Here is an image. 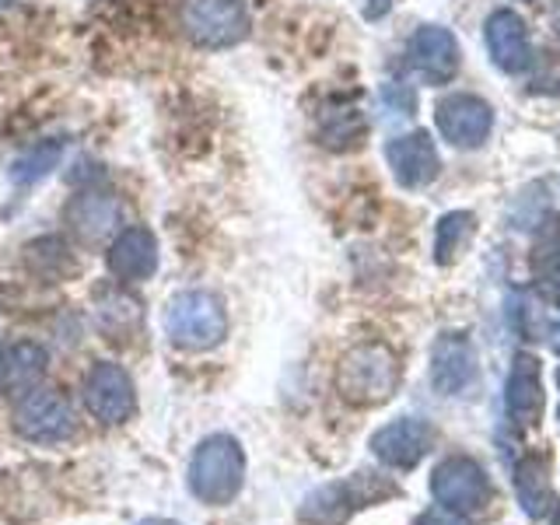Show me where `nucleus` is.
Returning a JSON list of instances; mask_svg holds the SVG:
<instances>
[{
	"label": "nucleus",
	"instance_id": "1",
	"mask_svg": "<svg viewBox=\"0 0 560 525\" xmlns=\"http://www.w3.org/2000/svg\"><path fill=\"white\" fill-rule=\"evenodd\" d=\"M332 389L354 410H372L389 402L399 389V358L389 343L361 340L337 361L332 372Z\"/></svg>",
	"mask_w": 560,
	"mask_h": 525
},
{
	"label": "nucleus",
	"instance_id": "2",
	"mask_svg": "<svg viewBox=\"0 0 560 525\" xmlns=\"http://www.w3.org/2000/svg\"><path fill=\"white\" fill-rule=\"evenodd\" d=\"M186 483L192 498L203 504H232L245 483V452L238 438L232 434H207L203 442L192 448V459L186 469Z\"/></svg>",
	"mask_w": 560,
	"mask_h": 525
},
{
	"label": "nucleus",
	"instance_id": "3",
	"mask_svg": "<svg viewBox=\"0 0 560 525\" xmlns=\"http://www.w3.org/2000/svg\"><path fill=\"white\" fill-rule=\"evenodd\" d=\"M165 337L172 347L189 350V354L221 347L228 337V308L221 294L207 288H189L175 294L165 305Z\"/></svg>",
	"mask_w": 560,
	"mask_h": 525
},
{
	"label": "nucleus",
	"instance_id": "4",
	"mask_svg": "<svg viewBox=\"0 0 560 525\" xmlns=\"http://www.w3.org/2000/svg\"><path fill=\"white\" fill-rule=\"evenodd\" d=\"M399 494L396 483L375 477V472H354L350 480H337L326 487H315L312 494L298 508L302 525H343L358 508H368L382 498Z\"/></svg>",
	"mask_w": 560,
	"mask_h": 525
},
{
	"label": "nucleus",
	"instance_id": "5",
	"mask_svg": "<svg viewBox=\"0 0 560 525\" xmlns=\"http://www.w3.org/2000/svg\"><path fill=\"white\" fill-rule=\"evenodd\" d=\"M253 18L245 0H186L183 4V35L207 52L235 49L249 39Z\"/></svg>",
	"mask_w": 560,
	"mask_h": 525
},
{
	"label": "nucleus",
	"instance_id": "6",
	"mask_svg": "<svg viewBox=\"0 0 560 525\" xmlns=\"http://www.w3.org/2000/svg\"><path fill=\"white\" fill-rule=\"evenodd\" d=\"M11 428L18 438H25V442H35V445L67 442V438L78 431L74 402H70L60 389L35 385L32 393L18 396L14 413H11Z\"/></svg>",
	"mask_w": 560,
	"mask_h": 525
},
{
	"label": "nucleus",
	"instance_id": "7",
	"mask_svg": "<svg viewBox=\"0 0 560 525\" xmlns=\"http://www.w3.org/2000/svg\"><path fill=\"white\" fill-rule=\"evenodd\" d=\"M431 494L448 512L472 515L490 504L494 487H490L487 469L477 459H469V455H448L431 472Z\"/></svg>",
	"mask_w": 560,
	"mask_h": 525
},
{
	"label": "nucleus",
	"instance_id": "8",
	"mask_svg": "<svg viewBox=\"0 0 560 525\" xmlns=\"http://www.w3.org/2000/svg\"><path fill=\"white\" fill-rule=\"evenodd\" d=\"M81 399L84 410L92 413L98 424H127L137 413V393H133V378L122 364L116 361H95L88 368V375L81 382Z\"/></svg>",
	"mask_w": 560,
	"mask_h": 525
},
{
	"label": "nucleus",
	"instance_id": "9",
	"mask_svg": "<svg viewBox=\"0 0 560 525\" xmlns=\"http://www.w3.org/2000/svg\"><path fill=\"white\" fill-rule=\"evenodd\" d=\"M63 228L78 245L113 242L122 228V200L105 189H81L63 203Z\"/></svg>",
	"mask_w": 560,
	"mask_h": 525
},
{
	"label": "nucleus",
	"instance_id": "10",
	"mask_svg": "<svg viewBox=\"0 0 560 525\" xmlns=\"http://www.w3.org/2000/svg\"><path fill=\"white\" fill-rule=\"evenodd\" d=\"M434 122H438V133H442L452 148L472 151L490 137V130H494V109H490L480 95L455 92L434 105Z\"/></svg>",
	"mask_w": 560,
	"mask_h": 525
},
{
	"label": "nucleus",
	"instance_id": "11",
	"mask_svg": "<svg viewBox=\"0 0 560 525\" xmlns=\"http://www.w3.org/2000/svg\"><path fill=\"white\" fill-rule=\"evenodd\" d=\"M407 63L424 84H448L463 67L459 39L445 25H420L407 43Z\"/></svg>",
	"mask_w": 560,
	"mask_h": 525
},
{
	"label": "nucleus",
	"instance_id": "12",
	"mask_svg": "<svg viewBox=\"0 0 560 525\" xmlns=\"http://www.w3.org/2000/svg\"><path fill=\"white\" fill-rule=\"evenodd\" d=\"M105 267L119 284H140L158 273V235L148 224H122L105 249Z\"/></svg>",
	"mask_w": 560,
	"mask_h": 525
},
{
	"label": "nucleus",
	"instance_id": "13",
	"mask_svg": "<svg viewBox=\"0 0 560 525\" xmlns=\"http://www.w3.org/2000/svg\"><path fill=\"white\" fill-rule=\"evenodd\" d=\"M385 162H389L393 179L402 189H424L442 172V158H438V148L428 130H410L393 137L385 144Z\"/></svg>",
	"mask_w": 560,
	"mask_h": 525
},
{
	"label": "nucleus",
	"instance_id": "14",
	"mask_svg": "<svg viewBox=\"0 0 560 525\" xmlns=\"http://www.w3.org/2000/svg\"><path fill=\"white\" fill-rule=\"evenodd\" d=\"M434 448V428L420 417H399L372 434V455L389 469H413Z\"/></svg>",
	"mask_w": 560,
	"mask_h": 525
},
{
	"label": "nucleus",
	"instance_id": "15",
	"mask_svg": "<svg viewBox=\"0 0 560 525\" xmlns=\"http://www.w3.org/2000/svg\"><path fill=\"white\" fill-rule=\"evenodd\" d=\"M49 372V350L39 340L14 337L0 343V393L25 396L35 385H43Z\"/></svg>",
	"mask_w": 560,
	"mask_h": 525
},
{
	"label": "nucleus",
	"instance_id": "16",
	"mask_svg": "<svg viewBox=\"0 0 560 525\" xmlns=\"http://www.w3.org/2000/svg\"><path fill=\"white\" fill-rule=\"evenodd\" d=\"M472 378H477V350L463 332H442L431 347V385L442 396H459Z\"/></svg>",
	"mask_w": 560,
	"mask_h": 525
},
{
	"label": "nucleus",
	"instance_id": "17",
	"mask_svg": "<svg viewBox=\"0 0 560 525\" xmlns=\"http://www.w3.org/2000/svg\"><path fill=\"white\" fill-rule=\"evenodd\" d=\"M483 39H487V52L494 60L498 70L504 74H522L525 67L533 63V46H529V28H525L522 14L515 11H494L483 25Z\"/></svg>",
	"mask_w": 560,
	"mask_h": 525
},
{
	"label": "nucleus",
	"instance_id": "18",
	"mask_svg": "<svg viewBox=\"0 0 560 525\" xmlns=\"http://www.w3.org/2000/svg\"><path fill=\"white\" fill-rule=\"evenodd\" d=\"M504 407L518 428H536L542 417V382H539V358L515 354L512 372L504 382Z\"/></svg>",
	"mask_w": 560,
	"mask_h": 525
},
{
	"label": "nucleus",
	"instance_id": "19",
	"mask_svg": "<svg viewBox=\"0 0 560 525\" xmlns=\"http://www.w3.org/2000/svg\"><path fill=\"white\" fill-rule=\"evenodd\" d=\"M368 137V119L350 98L326 102L323 113L315 116V140L326 151H354Z\"/></svg>",
	"mask_w": 560,
	"mask_h": 525
},
{
	"label": "nucleus",
	"instance_id": "20",
	"mask_svg": "<svg viewBox=\"0 0 560 525\" xmlns=\"http://www.w3.org/2000/svg\"><path fill=\"white\" fill-rule=\"evenodd\" d=\"M95 323L109 340H127L144 326V305L127 288H105L95 302Z\"/></svg>",
	"mask_w": 560,
	"mask_h": 525
},
{
	"label": "nucleus",
	"instance_id": "21",
	"mask_svg": "<svg viewBox=\"0 0 560 525\" xmlns=\"http://www.w3.org/2000/svg\"><path fill=\"white\" fill-rule=\"evenodd\" d=\"M515 494L522 501V512L529 518H542L553 504V487H550V472L547 463L539 455H525L515 466Z\"/></svg>",
	"mask_w": 560,
	"mask_h": 525
},
{
	"label": "nucleus",
	"instance_id": "22",
	"mask_svg": "<svg viewBox=\"0 0 560 525\" xmlns=\"http://www.w3.org/2000/svg\"><path fill=\"white\" fill-rule=\"evenodd\" d=\"M22 259H25V267L39 280H67L70 273H78L74 249H70V242H63L57 235L28 242Z\"/></svg>",
	"mask_w": 560,
	"mask_h": 525
},
{
	"label": "nucleus",
	"instance_id": "23",
	"mask_svg": "<svg viewBox=\"0 0 560 525\" xmlns=\"http://www.w3.org/2000/svg\"><path fill=\"white\" fill-rule=\"evenodd\" d=\"M67 144L60 137H49V140H39V144H32L28 151H22L11 162V183L14 189H32L35 183H43L46 175L60 165Z\"/></svg>",
	"mask_w": 560,
	"mask_h": 525
},
{
	"label": "nucleus",
	"instance_id": "24",
	"mask_svg": "<svg viewBox=\"0 0 560 525\" xmlns=\"http://www.w3.org/2000/svg\"><path fill=\"white\" fill-rule=\"evenodd\" d=\"M477 235V218L469 210H448V214L438 218L434 224V262L438 267H448V262L459 259V253L469 245V238Z\"/></svg>",
	"mask_w": 560,
	"mask_h": 525
},
{
	"label": "nucleus",
	"instance_id": "25",
	"mask_svg": "<svg viewBox=\"0 0 560 525\" xmlns=\"http://www.w3.org/2000/svg\"><path fill=\"white\" fill-rule=\"evenodd\" d=\"M536 291L547 305L560 308V256H550L539 262V277H536Z\"/></svg>",
	"mask_w": 560,
	"mask_h": 525
},
{
	"label": "nucleus",
	"instance_id": "26",
	"mask_svg": "<svg viewBox=\"0 0 560 525\" xmlns=\"http://www.w3.org/2000/svg\"><path fill=\"white\" fill-rule=\"evenodd\" d=\"M413 525H472V522L459 512H448V508L434 504V508H428V512H420L413 518Z\"/></svg>",
	"mask_w": 560,
	"mask_h": 525
},
{
	"label": "nucleus",
	"instance_id": "27",
	"mask_svg": "<svg viewBox=\"0 0 560 525\" xmlns=\"http://www.w3.org/2000/svg\"><path fill=\"white\" fill-rule=\"evenodd\" d=\"M385 11H393V0H364V18H382Z\"/></svg>",
	"mask_w": 560,
	"mask_h": 525
},
{
	"label": "nucleus",
	"instance_id": "28",
	"mask_svg": "<svg viewBox=\"0 0 560 525\" xmlns=\"http://www.w3.org/2000/svg\"><path fill=\"white\" fill-rule=\"evenodd\" d=\"M137 525H183V522H175V518H140Z\"/></svg>",
	"mask_w": 560,
	"mask_h": 525
},
{
	"label": "nucleus",
	"instance_id": "29",
	"mask_svg": "<svg viewBox=\"0 0 560 525\" xmlns=\"http://www.w3.org/2000/svg\"><path fill=\"white\" fill-rule=\"evenodd\" d=\"M550 343H553V350H557V354H560V326L553 329V340H550Z\"/></svg>",
	"mask_w": 560,
	"mask_h": 525
},
{
	"label": "nucleus",
	"instance_id": "30",
	"mask_svg": "<svg viewBox=\"0 0 560 525\" xmlns=\"http://www.w3.org/2000/svg\"><path fill=\"white\" fill-rule=\"evenodd\" d=\"M553 25H557V35H560V8H557V18H553Z\"/></svg>",
	"mask_w": 560,
	"mask_h": 525
},
{
	"label": "nucleus",
	"instance_id": "31",
	"mask_svg": "<svg viewBox=\"0 0 560 525\" xmlns=\"http://www.w3.org/2000/svg\"><path fill=\"white\" fill-rule=\"evenodd\" d=\"M553 525H560V504H557V515H553Z\"/></svg>",
	"mask_w": 560,
	"mask_h": 525
},
{
	"label": "nucleus",
	"instance_id": "32",
	"mask_svg": "<svg viewBox=\"0 0 560 525\" xmlns=\"http://www.w3.org/2000/svg\"><path fill=\"white\" fill-rule=\"evenodd\" d=\"M8 4H14V0H0V8H8Z\"/></svg>",
	"mask_w": 560,
	"mask_h": 525
},
{
	"label": "nucleus",
	"instance_id": "33",
	"mask_svg": "<svg viewBox=\"0 0 560 525\" xmlns=\"http://www.w3.org/2000/svg\"><path fill=\"white\" fill-rule=\"evenodd\" d=\"M557 385H560V372H557Z\"/></svg>",
	"mask_w": 560,
	"mask_h": 525
},
{
	"label": "nucleus",
	"instance_id": "34",
	"mask_svg": "<svg viewBox=\"0 0 560 525\" xmlns=\"http://www.w3.org/2000/svg\"><path fill=\"white\" fill-rule=\"evenodd\" d=\"M557 420H560V410H557Z\"/></svg>",
	"mask_w": 560,
	"mask_h": 525
}]
</instances>
